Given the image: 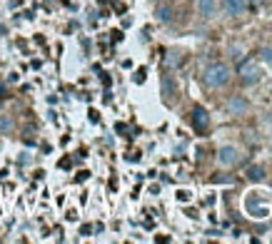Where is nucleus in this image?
<instances>
[{
	"instance_id": "obj_19",
	"label": "nucleus",
	"mask_w": 272,
	"mask_h": 244,
	"mask_svg": "<svg viewBox=\"0 0 272 244\" xmlns=\"http://www.w3.org/2000/svg\"><path fill=\"white\" fill-rule=\"evenodd\" d=\"M155 3H160V0H155Z\"/></svg>"
},
{
	"instance_id": "obj_9",
	"label": "nucleus",
	"mask_w": 272,
	"mask_h": 244,
	"mask_svg": "<svg viewBox=\"0 0 272 244\" xmlns=\"http://www.w3.org/2000/svg\"><path fill=\"white\" fill-rule=\"evenodd\" d=\"M247 177H250L253 182H262V180H265V167H260V165L247 167Z\"/></svg>"
},
{
	"instance_id": "obj_6",
	"label": "nucleus",
	"mask_w": 272,
	"mask_h": 244,
	"mask_svg": "<svg viewBox=\"0 0 272 244\" xmlns=\"http://www.w3.org/2000/svg\"><path fill=\"white\" fill-rule=\"evenodd\" d=\"M247 8V0H225V10L230 15H242Z\"/></svg>"
},
{
	"instance_id": "obj_15",
	"label": "nucleus",
	"mask_w": 272,
	"mask_h": 244,
	"mask_svg": "<svg viewBox=\"0 0 272 244\" xmlns=\"http://www.w3.org/2000/svg\"><path fill=\"white\" fill-rule=\"evenodd\" d=\"M145 80V70H137V75H135V82H142Z\"/></svg>"
},
{
	"instance_id": "obj_3",
	"label": "nucleus",
	"mask_w": 272,
	"mask_h": 244,
	"mask_svg": "<svg viewBox=\"0 0 272 244\" xmlns=\"http://www.w3.org/2000/svg\"><path fill=\"white\" fill-rule=\"evenodd\" d=\"M190 120H193V127H195V132L197 135H205L207 130H210V115H207V110L205 107H193V115H190Z\"/></svg>"
},
{
	"instance_id": "obj_2",
	"label": "nucleus",
	"mask_w": 272,
	"mask_h": 244,
	"mask_svg": "<svg viewBox=\"0 0 272 244\" xmlns=\"http://www.w3.org/2000/svg\"><path fill=\"white\" fill-rule=\"evenodd\" d=\"M240 77H242L245 85H255V82H260V77H262L260 65H257L255 60H245V62L240 65Z\"/></svg>"
},
{
	"instance_id": "obj_17",
	"label": "nucleus",
	"mask_w": 272,
	"mask_h": 244,
	"mask_svg": "<svg viewBox=\"0 0 272 244\" xmlns=\"http://www.w3.org/2000/svg\"><path fill=\"white\" fill-rule=\"evenodd\" d=\"M247 3L253 5V8H257V5H262V3H265V0H247Z\"/></svg>"
},
{
	"instance_id": "obj_7",
	"label": "nucleus",
	"mask_w": 272,
	"mask_h": 244,
	"mask_svg": "<svg viewBox=\"0 0 272 244\" xmlns=\"http://www.w3.org/2000/svg\"><path fill=\"white\" fill-rule=\"evenodd\" d=\"M247 212L253 214V217H265V214H267V207L260 205L255 197H247Z\"/></svg>"
},
{
	"instance_id": "obj_18",
	"label": "nucleus",
	"mask_w": 272,
	"mask_h": 244,
	"mask_svg": "<svg viewBox=\"0 0 272 244\" xmlns=\"http://www.w3.org/2000/svg\"><path fill=\"white\" fill-rule=\"evenodd\" d=\"M0 107H3V100H0Z\"/></svg>"
},
{
	"instance_id": "obj_10",
	"label": "nucleus",
	"mask_w": 272,
	"mask_h": 244,
	"mask_svg": "<svg viewBox=\"0 0 272 244\" xmlns=\"http://www.w3.org/2000/svg\"><path fill=\"white\" fill-rule=\"evenodd\" d=\"M155 15H157V20H160V23H170V20H173V8H167V5H160Z\"/></svg>"
},
{
	"instance_id": "obj_16",
	"label": "nucleus",
	"mask_w": 272,
	"mask_h": 244,
	"mask_svg": "<svg viewBox=\"0 0 272 244\" xmlns=\"http://www.w3.org/2000/svg\"><path fill=\"white\" fill-rule=\"evenodd\" d=\"M3 97H8V93H5V85L0 82V100H3Z\"/></svg>"
},
{
	"instance_id": "obj_14",
	"label": "nucleus",
	"mask_w": 272,
	"mask_h": 244,
	"mask_svg": "<svg viewBox=\"0 0 272 244\" xmlns=\"http://www.w3.org/2000/svg\"><path fill=\"white\" fill-rule=\"evenodd\" d=\"M260 55H262V60H265L267 65H272V50H270V48H265V50H262Z\"/></svg>"
},
{
	"instance_id": "obj_13",
	"label": "nucleus",
	"mask_w": 272,
	"mask_h": 244,
	"mask_svg": "<svg viewBox=\"0 0 272 244\" xmlns=\"http://www.w3.org/2000/svg\"><path fill=\"white\" fill-rule=\"evenodd\" d=\"M10 130H13L10 117H0V132H10Z\"/></svg>"
},
{
	"instance_id": "obj_5",
	"label": "nucleus",
	"mask_w": 272,
	"mask_h": 244,
	"mask_svg": "<svg viewBox=\"0 0 272 244\" xmlns=\"http://www.w3.org/2000/svg\"><path fill=\"white\" fill-rule=\"evenodd\" d=\"M197 13L202 18H213L217 13V3L215 0H197Z\"/></svg>"
},
{
	"instance_id": "obj_12",
	"label": "nucleus",
	"mask_w": 272,
	"mask_h": 244,
	"mask_svg": "<svg viewBox=\"0 0 272 244\" xmlns=\"http://www.w3.org/2000/svg\"><path fill=\"white\" fill-rule=\"evenodd\" d=\"M162 90H165V95H167V97H173V93H175V85H173V80L162 77Z\"/></svg>"
},
{
	"instance_id": "obj_11",
	"label": "nucleus",
	"mask_w": 272,
	"mask_h": 244,
	"mask_svg": "<svg viewBox=\"0 0 272 244\" xmlns=\"http://www.w3.org/2000/svg\"><path fill=\"white\" fill-rule=\"evenodd\" d=\"M165 62H167V68H177V65L182 62V55L177 50H173V53H167V60Z\"/></svg>"
},
{
	"instance_id": "obj_1",
	"label": "nucleus",
	"mask_w": 272,
	"mask_h": 244,
	"mask_svg": "<svg viewBox=\"0 0 272 244\" xmlns=\"http://www.w3.org/2000/svg\"><path fill=\"white\" fill-rule=\"evenodd\" d=\"M227 80H230V68L225 62H213L205 70V85H210V87H222Z\"/></svg>"
},
{
	"instance_id": "obj_8",
	"label": "nucleus",
	"mask_w": 272,
	"mask_h": 244,
	"mask_svg": "<svg viewBox=\"0 0 272 244\" xmlns=\"http://www.w3.org/2000/svg\"><path fill=\"white\" fill-rule=\"evenodd\" d=\"M227 107H230V113H233V115H242L245 110H247V102L242 97H233V100L227 102Z\"/></svg>"
},
{
	"instance_id": "obj_4",
	"label": "nucleus",
	"mask_w": 272,
	"mask_h": 244,
	"mask_svg": "<svg viewBox=\"0 0 272 244\" xmlns=\"http://www.w3.org/2000/svg\"><path fill=\"white\" fill-rule=\"evenodd\" d=\"M217 162H220L222 167H235V165L240 162V152H237L235 147H222V150L217 152Z\"/></svg>"
}]
</instances>
